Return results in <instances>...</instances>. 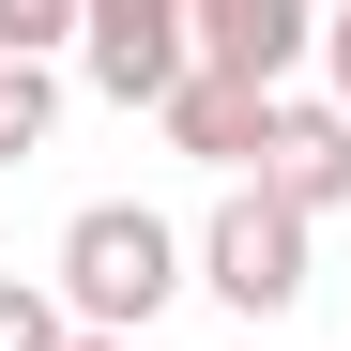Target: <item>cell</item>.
Masks as SVG:
<instances>
[{"mask_svg":"<svg viewBox=\"0 0 351 351\" xmlns=\"http://www.w3.org/2000/svg\"><path fill=\"white\" fill-rule=\"evenodd\" d=\"M153 123H168V153H199V168H260V153H275V92H260V77H214V62H199L184 92L153 107Z\"/></svg>","mask_w":351,"mask_h":351,"instance_id":"5b68a950","label":"cell"},{"mask_svg":"<svg viewBox=\"0 0 351 351\" xmlns=\"http://www.w3.org/2000/svg\"><path fill=\"white\" fill-rule=\"evenodd\" d=\"M46 123H62V77H46V62H0V168L46 153Z\"/></svg>","mask_w":351,"mask_h":351,"instance_id":"52a82bcc","label":"cell"},{"mask_svg":"<svg viewBox=\"0 0 351 351\" xmlns=\"http://www.w3.org/2000/svg\"><path fill=\"white\" fill-rule=\"evenodd\" d=\"M62 351H138V336H62Z\"/></svg>","mask_w":351,"mask_h":351,"instance_id":"8fae6325","label":"cell"},{"mask_svg":"<svg viewBox=\"0 0 351 351\" xmlns=\"http://www.w3.org/2000/svg\"><path fill=\"white\" fill-rule=\"evenodd\" d=\"M321 62H336V107H351V0H336V16H321Z\"/></svg>","mask_w":351,"mask_h":351,"instance_id":"30bf717a","label":"cell"},{"mask_svg":"<svg viewBox=\"0 0 351 351\" xmlns=\"http://www.w3.org/2000/svg\"><path fill=\"white\" fill-rule=\"evenodd\" d=\"M184 16H199V62L214 77H260V92H290V62L321 46L306 0H184Z\"/></svg>","mask_w":351,"mask_h":351,"instance_id":"8992f818","label":"cell"},{"mask_svg":"<svg viewBox=\"0 0 351 351\" xmlns=\"http://www.w3.org/2000/svg\"><path fill=\"white\" fill-rule=\"evenodd\" d=\"M168 290H184V229H168V214L92 199V214L62 229V306H77V336H138Z\"/></svg>","mask_w":351,"mask_h":351,"instance_id":"6da1fadb","label":"cell"},{"mask_svg":"<svg viewBox=\"0 0 351 351\" xmlns=\"http://www.w3.org/2000/svg\"><path fill=\"white\" fill-rule=\"evenodd\" d=\"M62 336H77V306H62V290L0 275V351H62Z\"/></svg>","mask_w":351,"mask_h":351,"instance_id":"9c48e42d","label":"cell"},{"mask_svg":"<svg viewBox=\"0 0 351 351\" xmlns=\"http://www.w3.org/2000/svg\"><path fill=\"white\" fill-rule=\"evenodd\" d=\"M260 184L290 214H336L351 199V107L336 92H275V153H260Z\"/></svg>","mask_w":351,"mask_h":351,"instance_id":"277c9868","label":"cell"},{"mask_svg":"<svg viewBox=\"0 0 351 351\" xmlns=\"http://www.w3.org/2000/svg\"><path fill=\"white\" fill-rule=\"evenodd\" d=\"M199 290H214L229 321H290V306H306V214H290L275 184L214 199V229H199Z\"/></svg>","mask_w":351,"mask_h":351,"instance_id":"7a4b0ae2","label":"cell"},{"mask_svg":"<svg viewBox=\"0 0 351 351\" xmlns=\"http://www.w3.org/2000/svg\"><path fill=\"white\" fill-rule=\"evenodd\" d=\"M77 31H92V0H0V62H46Z\"/></svg>","mask_w":351,"mask_h":351,"instance_id":"ba28073f","label":"cell"},{"mask_svg":"<svg viewBox=\"0 0 351 351\" xmlns=\"http://www.w3.org/2000/svg\"><path fill=\"white\" fill-rule=\"evenodd\" d=\"M77 77H92L107 107H168V92L199 77V16H184V0H92Z\"/></svg>","mask_w":351,"mask_h":351,"instance_id":"3957f363","label":"cell"}]
</instances>
